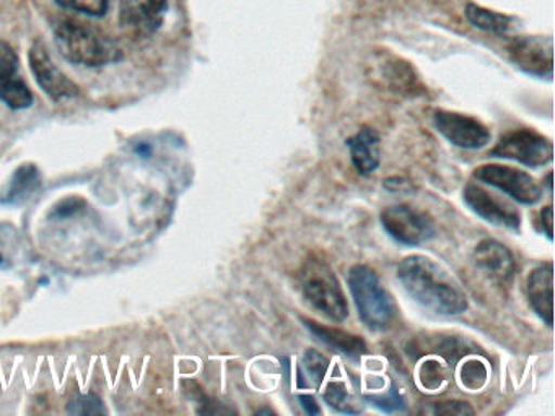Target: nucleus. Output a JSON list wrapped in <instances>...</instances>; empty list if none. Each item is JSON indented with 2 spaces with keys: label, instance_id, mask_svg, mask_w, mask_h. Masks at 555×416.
I'll list each match as a JSON object with an SVG mask.
<instances>
[{
  "label": "nucleus",
  "instance_id": "obj_1",
  "mask_svg": "<svg viewBox=\"0 0 555 416\" xmlns=\"http://www.w3.org/2000/svg\"><path fill=\"white\" fill-rule=\"evenodd\" d=\"M398 278L408 295L434 314L457 315L467 309V296L460 282L430 257H405L399 263Z\"/></svg>",
  "mask_w": 555,
  "mask_h": 416
},
{
  "label": "nucleus",
  "instance_id": "obj_2",
  "mask_svg": "<svg viewBox=\"0 0 555 416\" xmlns=\"http://www.w3.org/2000/svg\"><path fill=\"white\" fill-rule=\"evenodd\" d=\"M54 38L61 55L73 64L102 67L121 58V49L108 36L74 20L57 23Z\"/></svg>",
  "mask_w": 555,
  "mask_h": 416
},
{
  "label": "nucleus",
  "instance_id": "obj_3",
  "mask_svg": "<svg viewBox=\"0 0 555 416\" xmlns=\"http://www.w3.org/2000/svg\"><path fill=\"white\" fill-rule=\"evenodd\" d=\"M349 289L360 318L366 327L372 330H386L391 327L398 308L375 270L360 263L353 265L349 272Z\"/></svg>",
  "mask_w": 555,
  "mask_h": 416
},
{
  "label": "nucleus",
  "instance_id": "obj_4",
  "mask_svg": "<svg viewBox=\"0 0 555 416\" xmlns=\"http://www.w3.org/2000/svg\"><path fill=\"white\" fill-rule=\"evenodd\" d=\"M301 291L318 311L331 321L343 322L349 317V304L334 270L321 259L305 260L300 273Z\"/></svg>",
  "mask_w": 555,
  "mask_h": 416
},
{
  "label": "nucleus",
  "instance_id": "obj_5",
  "mask_svg": "<svg viewBox=\"0 0 555 416\" xmlns=\"http://www.w3.org/2000/svg\"><path fill=\"white\" fill-rule=\"evenodd\" d=\"M493 158L513 159L529 168L548 165L554 156L552 142L531 129H516L503 133L489 153Z\"/></svg>",
  "mask_w": 555,
  "mask_h": 416
},
{
  "label": "nucleus",
  "instance_id": "obj_6",
  "mask_svg": "<svg viewBox=\"0 0 555 416\" xmlns=\"http://www.w3.org/2000/svg\"><path fill=\"white\" fill-rule=\"evenodd\" d=\"M386 233L404 244V246H421L437 233L434 220L425 211L417 210L411 205H395L385 208L379 214Z\"/></svg>",
  "mask_w": 555,
  "mask_h": 416
},
{
  "label": "nucleus",
  "instance_id": "obj_7",
  "mask_svg": "<svg viewBox=\"0 0 555 416\" xmlns=\"http://www.w3.org/2000/svg\"><path fill=\"white\" fill-rule=\"evenodd\" d=\"M473 176L477 181L499 188L518 204L534 205L542 198V188L535 179L528 172L512 166L496 165V162L482 165L474 169Z\"/></svg>",
  "mask_w": 555,
  "mask_h": 416
},
{
  "label": "nucleus",
  "instance_id": "obj_8",
  "mask_svg": "<svg viewBox=\"0 0 555 416\" xmlns=\"http://www.w3.org/2000/svg\"><path fill=\"white\" fill-rule=\"evenodd\" d=\"M434 126L448 142L457 148L479 150L492 140L489 127L479 119L454 110L438 109L434 113Z\"/></svg>",
  "mask_w": 555,
  "mask_h": 416
},
{
  "label": "nucleus",
  "instance_id": "obj_9",
  "mask_svg": "<svg viewBox=\"0 0 555 416\" xmlns=\"http://www.w3.org/2000/svg\"><path fill=\"white\" fill-rule=\"evenodd\" d=\"M508 55L516 67L538 78H552L554 68V46L551 36H525L513 38Z\"/></svg>",
  "mask_w": 555,
  "mask_h": 416
},
{
  "label": "nucleus",
  "instance_id": "obj_10",
  "mask_svg": "<svg viewBox=\"0 0 555 416\" xmlns=\"http://www.w3.org/2000/svg\"><path fill=\"white\" fill-rule=\"evenodd\" d=\"M464 202L467 207L479 214L487 223L495 226L508 227V230L519 231L521 227V214L506 200L496 197L492 192L483 188L476 182H469L463 192Z\"/></svg>",
  "mask_w": 555,
  "mask_h": 416
},
{
  "label": "nucleus",
  "instance_id": "obj_11",
  "mask_svg": "<svg viewBox=\"0 0 555 416\" xmlns=\"http://www.w3.org/2000/svg\"><path fill=\"white\" fill-rule=\"evenodd\" d=\"M30 67L38 84L54 101L69 100L80 94V88L54 64L43 42H34L30 48Z\"/></svg>",
  "mask_w": 555,
  "mask_h": 416
},
{
  "label": "nucleus",
  "instance_id": "obj_12",
  "mask_svg": "<svg viewBox=\"0 0 555 416\" xmlns=\"http://www.w3.org/2000/svg\"><path fill=\"white\" fill-rule=\"evenodd\" d=\"M0 100L11 109H27L34 104V93L18 75V55L9 42L0 39Z\"/></svg>",
  "mask_w": 555,
  "mask_h": 416
},
{
  "label": "nucleus",
  "instance_id": "obj_13",
  "mask_svg": "<svg viewBox=\"0 0 555 416\" xmlns=\"http://www.w3.org/2000/svg\"><path fill=\"white\" fill-rule=\"evenodd\" d=\"M168 0H119V18L132 35L147 36L164 23Z\"/></svg>",
  "mask_w": 555,
  "mask_h": 416
},
{
  "label": "nucleus",
  "instance_id": "obj_14",
  "mask_svg": "<svg viewBox=\"0 0 555 416\" xmlns=\"http://www.w3.org/2000/svg\"><path fill=\"white\" fill-rule=\"evenodd\" d=\"M477 270L487 278L500 285H508L516 273V262L508 247L495 239H483L477 244L473 252Z\"/></svg>",
  "mask_w": 555,
  "mask_h": 416
},
{
  "label": "nucleus",
  "instance_id": "obj_15",
  "mask_svg": "<svg viewBox=\"0 0 555 416\" xmlns=\"http://www.w3.org/2000/svg\"><path fill=\"white\" fill-rule=\"evenodd\" d=\"M526 295L532 311L552 327L554 315V266L551 262L541 263L529 273L526 282Z\"/></svg>",
  "mask_w": 555,
  "mask_h": 416
},
{
  "label": "nucleus",
  "instance_id": "obj_16",
  "mask_svg": "<svg viewBox=\"0 0 555 416\" xmlns=\"http://www.w3.org/2000/svg\"><path fill=\"white\" fill-rule=\"evenodd\" d=\"M43 184L40 169L34 162L18 166L11 178L0 187V205L4 207H18L28 198L34 197Z\"/></svg>",
  "mask_w": 555,
  "mask_h": 416
},
{
  "label": "nucleus",
  "instance_id": "obj_17",
  "mask_svg": "<svg viewBox=\"0 0 555 416\" xmlns=\"http://www.w3.org/2000/svg\"><path fill=\"white\" fill-rule=\"evenodd\" d=\"M379 143H382V136L373 127L369 126L360 127L356 135L346 140L350 158H352L353 166L360 174L369 176L378 169L379 161H382Z\"/></svg>",
  "mask_w": 555,
  "mask_h": 416
},
{
  "label": "nucleus",
  "instance_id": "obj_18",
  "mask_svg": "<svg viewBox=\"0 0 555 416\" xmlns=\"http://www.w3.org/2000/svg\"><path fill=\"white\" fill-rule=\"evenodd\" d=\"M305 327L318 338L326 343L327 347L336 350L337 353L350 358V360H360L366 353V343L359 335L350 334L343 328L327 327V325L318 324L313 318L300 317Z\"/></svg>",
  "mask_w": 555,
  "mask_h": 416
},
{
  "label": "nucleus",
  "instance_id": "obj_19",
  "mask_svg": "<svg viewBox=\"0 0 555 416\" xmlns=\"http://www.w3.org/2000/svg\"><path fill=\"white\" fill-rule=\"evenodd\" d=\"M379 77L385 81L386 87L395 93L414 96L415 93L424 91L414 67L402 58L386 57V61L379 64Z\"/></svg>",
  "mask_w": 555,
  "mask_h": 416
},
{
  "label": "nucleus",
  "instance_id": "obj_20",
  "mask_svg": "<svg viewBox=\"0 0 555 416\" xmlns=\"http://www.w3.org/2000/svg\"><path fill=\"white\" fill-rule=\"evenodd\" d=\"M466 18L476 28L487 32H495V35H506V32L513 31L516 25H518L516 16L495 12V10L476 5V3H469L466 6Z\"/></svg>",
  "mask_w": 555,
  "mask_h": 416
},
{
  "label": "nucleus",
  "instance_id": "obj_21",
  "mask_svg": "<svg viewBox=\"0 0 555 416\" xmlns=\"http://www.w3.org/2000/svg\"><path fill=\"white\" fill-rule=\"evenodd\" d=\"M57 5L73 12L83 13V15L102 18L108 12L109 0H54Z\"/></svg>",
  "mask_w": 555,
  "mask_h": 416
},
{
  "label": "nucleus",
  "instance_id": "obj_22",
  "mask_svg": "<svg viewBox=\"0 0 555 416\" xmlns=\"http://www.w3.org/2000/svg\"><path fill=\"white\" fill-rule=\"evenodd\" d=\"M304 363L305 370H307V376L313 380L317 386H320L323 382L324 376H326L327 367H330V360H327L324 354H321L320 351L310 350L305 351L304 354Z\"/></svg>",
  "mask_w": 555,
  "mask_h": 416
},
{
  "label": "nucleus",
  "instance_id": "obj_23",
  "mask_svg": "<svg viewBox=\"0 0 555 416\" xmlns=\"http://www.w3.org/2000/svg\"><path fill=\"white\" fill-rule=\"evenodd\" d=\"M323 396L324 400H326L327 405L333 406L337 412L357 413V410H353L352 406H350L352 403H350V396L349 393H347V387L344 382L327 384Z\"/></svg>",
  "mask_w": 555,
  "mask_h": 416
},
{
  "label": "nucleus",
  "instance_id": "obj_24",
  "mask_svg": "<svg viewBox=\"0 0 555 416\" xmlns=\"http://www.w3.org/2000/svg\"><path fill=\"white\" fill-rule=\"evenodd\" d=\"M365 399L382 412L392 413L404 412L405 410L404 399L399 395V390L396 389L395 384H391V389L388 392L379 393V395H366Z\"/></svg>",
  "mask_w": 555,
  "mask_h": 416
},
{
  "label": "nucleus",
  "instance_id": "obj_25",
  "mask_svg": "<svg viewBox=\"0 0 555 416\" xmlns=\"http://www.w3.org/2000/svg\"><path fill=\"white\" fill-rule=\"evenodd\" d=\"M67 412L70 415H103V413H106V410L99 396L80 395L70 402Z\"/></svg>",
  "mask_w": 555,
  "mask_h": 416
},
{
  "label": "nucleus",
  "instance_id": "obj_26",
  "mask_svg": "<svg viewBox=\"0 0 555 416\" xmlns=\"http://www.w3.org/2000/svg\"><path fill=\"white\" fill-rule=\"evenodd\" d=\"M461 379L467 389H480L487 380L486 366L480 361H467L461 369Z\"/></svg>",
  "mask_w": 555,
  "mask_h": 416
},
{
  "label": "nucleus",
  "instance_id": "obj_27",
  "mask_svg": "<svg viewBox=\"0 0 555 416\" xmlns=\"http://www.w3.org/2000/svg\"><path fill=\"white\" fill-rule=\"evenodd\" d=\"M421 377L425 387H428V389H435V387H440V384L443 382L444 376L443 370H441V366L437 361H427V363L422 366Z\"/></svg>",
  "mask_w": 555,
  "mask_h": 416
},
{
  "label": "nucleus",
  "instance_id": "obj_28",
  "mask_svg": "<svg viewBox=\"0 0 555 416\" xmlns=\"http://www.w3.org/2000/svg\"><path fill=\"white\" fill-rule=\"evenodd\" d=\"M86 207V200L80 197H69L61 200L56 207H53L54 218H70L74 214L80 213V210Z\"/></svg>",
  "mask_w": 555,
  "mask_h": 416
},
{
  "label": "nucleus",
  "instance_id": "obj_29",
  "mask_svg": "<svg viewBox=\"0 0 555 416\" xmlns=\"http://www.w3.org/2000/svg\"><path fill=\"white\" fill-rule=\"evenodd\" d=\"M438 415H474V410L466 402H440L435 405Z\"/></svg>",
  "mask_w": 555,
  "mask_h": 416
},
{
  "label": "nucleus",
  "instance_id": "obj_30",
  "mask_svg": "<svg viewBox=\"0 0 555 416\" xmlns=\"http://www.w3.org/2000/svg\"><path fill=\"white\" fill-rule=\"evenodd\" d=\"M552 205H547V207L542 208L541 213H539V218H541V226L542 231L547 234L548 239L552 240Z\"/></svg>",
  "mask_w": 555,
  "mask_h": 416
},
{
  "label": "nucleus",
  "instance_id": "obj_31",
  "mask_svg": "<svg viewBox=\"0 0 555 416\" xmlns=\"http://www.w3.org/2000/svg\"><path fill=\"white\" fill-rule=\"evenodd\" d=\"M298 399H300L301 406H304L305 412H307L308 415H320V405H318L317 400H314L313 396L300 395Z\"/></svg>",
  "mask_w": 555,
  "mask_h": 416
},
{
  "label": "nucleus",
  "instance_id": "obj_32",
  "mask_svg": "<svg viewBox=\"0 0 555 416\" xmlns=\"http://www.w3.org/2000/svg\"><path fill=\"white\" fill-rule=\"evenodd\" d=\"M545 185H547L548 194H552V172H547V178H545Z\"/></svg>",
  "mask_w": 555,
  "mask_h": 416
}]
</instances>
